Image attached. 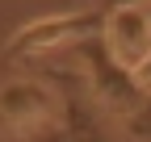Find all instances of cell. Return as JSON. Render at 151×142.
I'll list each match as a JSON object with an SVG mask.
<instances>
[{"label":"cell","instance_id":"4","mask_svg":"<svg viewBox=\"0 0 151 142\" xmlns=\"http://www.w3.org/2000/svg\"><path fill=\"white\" fill-rule=\"evenodd\" d=\"M126 134L134 138V142H151V92L143 96V104H139V109L126 117Z\"/></svg>","mask_w":151,"mask_h":142},{"label":"cell","instance_id":"3","mask_svg":"<svg viewBox=\"0 0 151 142\" xmlns=\"http://www.w3.org/2000/svg\"><path fill=\"white\" fill-rule=\"evenodd\" d=\"M92 33H101V13H84V17H67V21H42L25 29L21 38L9 46V55H46V50H59V46H76L80 38H92Z\"/></svg>","mask_w":151,"mask_h":142},{"label":"cell","instance_id":"1","mask_svg":"<svg viewBox=\"0 0 151 142\" xmlns=\"http://www.w3.org/2000/svg\"><path fill=\"white\" fill-rule=\"evenodd\" d=\"M59 113V96L42 88L38 80H9L0 88V130L4 134H38L55 126Z\"/></svg>","mask_w":151,"mask_h":142},{"label":"cell","instance_id":"6","mask_svg":"<svg viewBox=\"0 0 151 142\" xmlns=\"http://www.w3.org/2000/svg\"><path fill=\"white\" fill-rule=\"evenodd\" d=\"M118 4H139V9H151V0H118Z\"/></svg>","mask_w":151,"mask_h":142},{"label":"cell","instance_id":"2","mask_svg":"<svg viewBox=\"0 0 151 142\" xmlns=\"http://www.w3.org/2000/svg\"><path fill=\"white\" fill-rule=\"evenodd\" d=\"M101 42L113 63L134 71L151 55V17L139 4H118L109 17H101Z\"/></svg>","mask_w":151,"mask_h":142},{"label":"cell","instance_id":"5","mask_svg":"<svg viewBox=\"0 0 151 142\" xmlns=\"http://www.w3.org/2000/svg\"><path fill=\"white\" fill-rule=\"evenodd\" d=\"M34 142H71V138H67L59 126H46V130H38V134H34Z\"/></svg>","mask_w":151,"mask_h":142}]
</instances>
